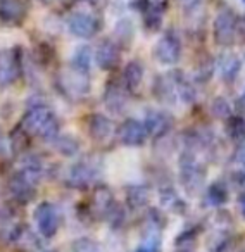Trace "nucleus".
<instances>
[{
	"mask_svg": "<svg viewBox=\"0 0 245 252\" xmlns=\"http://www.w3.org/2000/svg\"><path fill=\"white\" fill-rule=\"evenodd\" d=\"M154 92L155 98L164 104H190L195 97V90L185 78V74L180 71H169L166 74H159L154 80Z\"/></svg>",
	"mask_w": 245,
	"mask_h": 252,
	"instance_id": "nucleus-2",
	"label": "nucleus"
},
{
	"mask_svg": "<svg viewBox=\"0 0 245 252\" xmlns=\"http://www.w3.org/2000/svg\"><path fill=\"white\" fill-rule=\"evenodd\" d=\"M54 149H56L57 154L64 156V158H74V156L80 154L81 144L74 135H57L54 138Z\"/></svg>",
	"mask_w": 245,
	"mask_h": 252,
	"instance_id": "nucleus-23",
	"label": "nucleus"
},
{
	"mask_svg": "<svg viewBox=\"0 0 245 252\" xmlns=\"http://www.w3.org/2000/svg\"><path fill=\"white\" fill-rule=\"evenodd\" d=\"M14 214L9 207H0V237L7 238L9 231L14 226Z\"/></svg>",
	"mask_w": 245,
	"mask_h": 252,
	"instance_id": "nucleus-32",
	"label": "nucleus"
},
{
	"mask_svg": "<svg viewBox=\"0 0 245 252\" xmlns=\"http://www.w3.org/2000/svg\"><path fill=\"white\" fill-rule=\"evenodd\" d=\"M9 152V144H7V138L4 137V131L0 130V158L5 156Z\"/></svg>",
	"mask_w": 245,
	"mask_h": 252,
	"instance_id": "nucleus-35",
	"label": "nucleus"
},
{
	"mask_svg": "<svg viewBox=\"0 0 245 252\" xmlns=\"http://www.w3.org/2000/svg\"><path fill=\"white\" fill-rule=\"evenodd\" d=\"M238 35V18L231 9L224 7L216 14L213 23V38L219 47H231Z\"/></svg>",
	"mask_w": 245,
	"mask_h": 252,
	"instance_id": "nucleus-5",
	"label": "nucleus"
},
{
	"mask_svg": "<svg viewBox=\"0 0 245 252\" xmlns=\"http://www.w3.org/2000/svg\"><path fill=\"white\" fill-rule=\"evenodd\" d=\"M87 130H88L90 138L93 142H97V144H104V142L111 140L112 135L116 133L114 123H112L107 116L100 114V112H95V114L88 116Z\"/></svg>",
	"mask_w": 245,
	"mask_h": 252,
	"instance_id": "nucleus-17",
	"label": "nucleus"
},
{
	"mask_svg": "<svg viewBox=\"0 0 245 252\" xmlns=\"http://www.w3.org/2000/svg\"><path fill=\"white\" fill-rule=\"evenodd\" d=\"M238 209H240V214L245 218V192L240 193V197H238Z\"/></svg>",
	"mask_w": 245,
	"mask_h": 252,
	"instance_id": "nucleus-37",
	"label": "nucleus"
},
{
	"mask_svg": "<svg viewBox=\"0 0 245 252\" xmlns=\"http://www.w3.org/2000/svg\"><path fill=\"white\" fill-rule=\"evenodd\" d=\"M33 59H35V63L40 64L42 67L50 66L54 61V49L47 42H42L35 49V57H33Z\"/></svg>",
	"mask_w": 245,
	"mask_h": 252,
	"instance_id": "nucleus-31",
	"label": "nucleus"
},
{
	"mask_svg": "<svg viewBox=\"0 0 245 252\" xmlns=\"http://www.w3.org/2000/svg\"><path fill=\"white\" fill-rule=\"evenodd\" d=\"M102 21L97 14L88 11H74L67 16V30L71 35L81 40H90L98 33Z\"/></svg>",
	"mask_w": 245,
	"mask_h": 252,
	"instance_id": "nucleus-7",
	"label": "nucleus"
},
{
	"mask_svg": "<svg viewBox=\"0 0 245 252\" xmlns=\"http://www.w3.org/2000/svg\"><path fill=\"white\" fill-rule=\"evenodd\" d=\"M142 123H144V128L149 137L159 140V138L166 137L171 131L175 119H173L171 114H168L164 111H147Z\"/></svg>",
	"mask_w": 245,
	"mask_h": 252,
	"instance_id": "nucleus-13",
	"label": "nucleus"
},
{
	"mask_svg": "<svg viewBox=\"0 0 245 252\" xmlns=\"http://www.w3.org/2000/svg\"><path fill=\"white\" fill-rule=\"evenodd\" d=\"M159 197H161V204L168 211H173L176 214H185L186 213V204L182 197L176 193V190L171 185L164 187L159 190Z\"/></svg>",
	"mask_w": 245,
	"mask_h": 252,
	"instance_id": "nucleus-24",
	"label": "nucleus"
},
{
	"mask_svg": "<svg viewBox=\"0 0 245 252\" xmlns=\"http://www.w3.org/2000/svg\"><path fill=\"white\" fill-rule=\"evenodd\" d=\"M100 162L93 158L83 159V161H78L76 164H73L67 169L66 182L69 187L78 190L88 189L92 183L97 182V178L100 176Z\"/></svg>",
	"mask_w": 245,
	"mask_h": 252,
	"instance_id": "nucleus-6",
	"label": "nucleus"
},
{
	"mask_svg": "<svg viewBox=\"0 0 245 252\" xmlns=\"http://www.w3.org/2000/svg\"><path fill=\"white\" fill-rule=\"evenodd\" d=\"M21 126L30 133L43 142H52L61 133V121L57 114L42 100H33L28 104Z\"/></svg>",
	"mask_w": 245,
	"mask_h": 252,
	"instance_id": "nucleus-1",
	"label": "nucleus"
},
{
	"mask_svg": "<svg viewBox=\"0 0 245 252\" xmlns=\"http://www.w3.org/2000/svg\"><path fill=\"white\" fill-rule=\"evenodd\" d=\"M40 2H42V4H47V0H40Z\"/></svg>",
	"mask_w": 245,
	"mask_h": 252,
	"instance_id": "nucleus-42",
	"label": "nucleus"
},
{
	"mask_svg": "<svg viewBox=\"0 0 245 252\" xmlns=\"http://www.w3.org/2000/svg\"><path fill=\"white\" fill-rule=\"evenodd\" d=\"M116 137H118L119 144L124 147H142L147 142L149 135L144 128V123L138 119L128 118L118 126Z\"/></svg>",
	"mask_w": 245,
	"mask_h": 252,
	"instance_id": "nucleus-11",
	"label": "nucleus"
},
{
	"mask_svg": "<svg viewBox=\"0 0 245 252\" xmlns=\"http://www.w3.org/2000/svg\"><path fill=\"white\" fill-rule=\"evenodd\" d=\"M69 252H102L98 242L90 237H80L71 244Z\"/></svg>",
	"mask_w": 245,
	"mask_h": 252,
	"instance_id": "nucleus-30",
	"label": "nucleus"
},
{
	"mask_svg": "<svg viewBox=\"0 0 245 252\" xmlns=\"http://www.w3.org/2000/svg\"><path fill=\"white\" fill-rule=\"evenodd\" d=\"M242 2H244V4H245V0H242Z\"/></svg>",
	"mask_w": 245,
	"mask_h": 252,
	"instance_id": "nucleus-44",
	"label": "nucleus"
},
{
	"mask_svg": "<svg viewBox=\"0 0 245 252\" xmlns=\"http://www.w3.org/2000/svg\"><path fill=\"white\" fill-rule=\"evenodd\" d=\"M176 252H193V247H180Z\"/></svg>",
	"mask_w": 245,
	"mask_h": 252,
	"instance_id": "nucleus-39",
	"label": "nucleus"
},
{
	"mask_svg": "<svg viewBox=\"0 0 245 252\" xmlns=\"http://www.w3.org/2000/svg\"><path fill=\"white\" fill-rule=\"evenodd\" d=\"M128 94H130V92L124 88V85L111 81L104 90L105 109L114 112V114H121L128 105Z\"/></svg>",
	"mask_w": 245,
	"mask_h": 252,
	"instance_id": "nucleus-19",
	"label": "nucleus"
},
{
	"mask_svg": "<svg viewBox=\"0 0 245 252\" xmlns=\"http://www.w3.org/2000/svg\"><path fill=\"white\" fill-rule=\"evenodd\" d=\"M231 162L245 164V140L238 144V147H237V151H235V156H233V159H231Z\"/></svg>",
	"mask_w": 245,
	"mask_h": 252,
	"instance_id": "nucleus-34",
	"label": "nucleus"
},
{
	"mask_svg": "<svg viewBox=\"0 0 245 252\" xmlns=\"http://www.w3.org/2000/svg\"><path fill=\"white\" fill-rule=\"evenodd\" d=\"M154 59L162 66H175L182 59V40L175 32H168L154 45Z\"/></svg>",
	"mask_w": 245,
	"mask_h": 252,
	"instance_id": "nucleus-9",
	"label": "nucleus"
},
{
	"mask_svg": "<svg viewBox=\"0 0 245 252\" xmlns=\"http://www.w3.org/2000/svg\"><path fill=\"white\" fill-rule=\"evenodd\" d=\"M57 88L69 100H78V98L87 97L92 90L90 73L78 71L69 66L67 69H62L57 74Z\"/></svg>",
	"mask_w": 245,
	"mask_h": 252,
	"instance_id": "nucleus-4",
	"label": "nucleus"
},
{
	"mask_svg": "<svg viewBox=\"0 0 245 252\" xmlns=\"http://www.w3.org/2000/svg\"><path fill=\"white\" fill-rule=\"evenodd\" d=\"M211 111H213V116L219 119H226L231 116V105L228 104V100L224 97H216L211 104Z\"/></svg>",
	"mask_w": 245,
	"mask_h": 252,
	"instance_id": "nucleus-33",
	"label": "nucleus"
},
{
	"mask_svg": "<svg viewBox=\"0 0 245 252\" xmlns=\"http://www.w3.org/2000/svg\"><path fill=\"white\" fill-rule=\"evenodd\" d=\"M33 220H35L36 230L43 238H54L59 231L61 218L57 207L52 202H47V200L40 202L33 213Z\"/></svg>",
	"mask_w": 245,
	"mask_h": 252,
	"instance_id": "nucleus-10",
	"label": "nucleus"
},
{
	"mask_svg": "<svg viewBox=\"0 0 245 252\" xmlns=\"http://www.w3.org/2000/svg\"><path fill=\"white\" fill-rule=\"evenodd\" d=\"M43 252H56V251H43Z\"/></svg>",
	"mask_w": 245,
	"mask_h": 252,
	"instance_id": "nucleus-43",
	"label": "nucleus"
},
{
	"mask_svg": "<svg viewBox=\"0 0 245 252\" xmlns=\"http://www.w3.org/2000/svg\"><path fill=\"white\" fill-rule=\"evenodd\" d=\"M216 67L219 71L221 80L226 81V83H231L238 76V73H240L242 63L238 59V56H235V54H224V56L219 57Z\"/></svg>",
	"mask_w": 245,
	"mask_h": 252,
	"instance_id": "nucleus-21",
	"label": "nucleus"
},
{
	"mask_svg": "<svg viewBox=\"0 0 245 252\" xmlns=\"http://www.w3.org/2000/svg\"><path fill=\"white\" fill-rule=\"evenodd\" d=\"M237 107H238V111H240L242 114H245V94L242 95L240 98H238V102H237Z\"/></svg>",
	"mask_w": 245,
	"mask_h": 252,
	"instance_id": "nucleus-38",
	"label": "nucleus"
},
{
	"mask_svg": "<svg viewBox=\"0 0 245 252\" xmlns=\"http://www.w3.org/2000/svg\"><path fill=\"white\" fill-rule=\"evenodd\" d=\"M224 130H226V135L230 137V140L240 142L245 140V118L240 114H231L230 118H226V126H224Z\"/></svg>",
	"mask_w": 245,
	"mask_h": 252,
	"instance_id": "nucleus-27",
	"label": "nucleus"
},
{
	"mask_svg": "<svg viewBox=\"0 0 245 252\" xmlns=\"http://www.w3.org/2000/svg\"><path fill=\"white\" fill-rule=\"evenodd\" d=\"M228 202V187L224 182L216 180L206 190V204L211 207H221Z\"/></svg>",
	"mask_w": 245,
	"mask_h": 252,
	"instance_id": "nucleus-25",
	"label": "nucleus"
},
{
	"mask_svg": "<svg viewBox=\"0 0 245 252\" xmlns=\"http://www.w3.org/2000/svg\"><path fill=\"white\" fill-rule=\"evenodd\" d=\"M144 80V66L138 61H130L122 69V85L128 92H137Z\"/></svg>",
	"mask_w": 245,
	"mask_h": 252,
	"instance_id": "nucleus-22",
	"label": "nucleus"
},
{
	"mask_svg": "<svg viewBox=\"0 0 245 252\" xmlns=\"http://www.w3.org/2000/svg\"><path fill=\"white\" fill-rule=\"evenodd\" d=\"M135 252H145V251H144V249H140V247H138V249H137V251H135Z\"/></svg>",
	"mask_w": 245,
	"mask_h": 252,
	"instance_id": "nucleus-41",
	"label": "nucleus"
},
{
	"mask_svg": "<svg viewBox=\"0 0 245 252\" xmlns=\"http://www.w3.org/2000/svg\"><path fill=\"white\" fill-rule=\"evenodd\" d=\"M92 59H93V54L88 45H81L74 50L73 59H71V67L78 71H85V73H90Z\"/></svg>",
	"mask_w": 245,
	"mask_h": 252,
	"instance_id": "nucleus-29",
	"label": "nucleus"
},
{
	"mask_svg": "<svg viewBox=\"0 0 245 252\" xmlns=\"http://www.w3.org/2000/svg\"><path fill=\"white\" fill-rule=\"evenodd\" d=\"M26 0H0V23L5 26H19L28 16Z\"/></svg>",
	"mask_w": 245,
	"mask_h": 252,
	"instance_id": "nucleus-16",
	"label": "nucleus"
},
{
	"mask_svg": "<svg viewBox=\"0 0 245 252\" xmlns=\"http://www.w3.org/2000/svg\"><path fill=\"white\" fill-rule=\"evenodd\" d=\"M199 2H200V0H178V4L182 5L185 11H190V9L197 7V5H199Z\"/></svg>",
	"mask_w": 245,
	"mask_h": 252,
	"instance_id": "nucleus-36",
	"label": "nucleus"
},
{
	"mask_svg": "<svg viewBox=\"0 0 245 252\" xmlns=\"http://www.w3.org/2000/svg\"><path fill=\"white\" fill-rule=\"evenodd\" d=\"M206 176L207 171L202 162L199 161L197 154L185 149L180 158V183H182L183 190L188 195L195 197L204 189Z\"/></svg>",
	"mask_w": 245,
	"mask_h": 252,
	"instance_id": "nucleus-3",
	"label": "nucleus"
},
{
	"mask_svg": "<svg viewBox=\"0 0 245 252\" xmlns=\"http://www.w3.org/2000/svg\"><path fill=\"white\" fill-rule=\"evenodd\" d=\"M151 202V189L147 185L126 187V206L131 211L145 209Z\"/></svg>",
	"mask_w": 245,
	"mask_h": 252,
	"instance_id": "nucleus-20",
	"label": "nucleus"
},
{
	"mask_svg": "<svg viewBox=\"0 0 245 252\" xmlns=\"http://www.w3.org/2000/svg\"><path fill=\"white\" fill-rule=\"evenodd\" d=\"M133 36H135V30H133V23L130 21V19H121V21H118V25H116L114 28V42L119 45V49H121V45L124 47H130L131 42H133Z\"/></svg>",
	"mask_w": 245,
	"mask_h": 252,
	"instance_id": "nucleus-28",
	"label": "nucleus"
},
{
	"mask_svg": "<svg viewBox=\"0 0 245 252\" xmlns=\"http://www.w3.org/2000/svg\"><path fill=\"white\" fill-rule=\"evenodd\" d=\"M23 73L21 49H7L0 52V88H7L19 80Z\"/></svg>",
	"mask_w": 245,
	"mask_h": 252,
	"instance_id": "nucleus-8",
	"label": "nucleus"
},
{
	"mask_svg": "<svg viewBox=\"0 0 245 252\" xmlns=\"http://www.w3.org/2000/svg\"><path fill=\"white\" fill-rule=\"evenodd\" d=\"M131 5L142 14L144 26L149 32H159L161 30L164 5L159 4V0H135Z\"/></svg>",
	"mask_w": 245,
	"mask_h": 252,
	"instance_id": "nucleus-14",
	"label": "nucleus"
},
{
	"mask_svg": "<svg viewBox=\"0 0 245 252\" xmlns=\"http://www.w3.org/2000/svg\"><path fill=\"white\" fill-rule=\"evenodd\" d=\"M93 59L97 61V66L102 71H112L118 67L119 61H121V49L114 40L105 38L95 49Z\"/></svg>",
	"mask_w": 245,
	"mask_h": 252,
	"instance_id": "nucleus-15",
	"label": "nucleus"
},
{
	"mask_svg": "<svg viewBox=\"0 0 245 252\" xmlns=\"http://www.w3.org/2000/svg\"><path fill=\"white\" fill-rule=\"evenodd\" d=\"M36 189H38V187L33 185L30 180H26L18 169L12 173L11 178H9V182H7L9 195H11L12 199H14V202H18V204L31 202V199L36 193Z\"/></svg>",
	"mask_w": 245,
	"mask_h": 252,
	"instance_id": "nucleus-18",
	"label": "nucleus"
},
{
	"mask_svg": "<svg viewBox=\"0 0 245 252\" xmlns=\"http://www.w3.org/2000/svg\"><path fill=\"white\" fill-rule=\"evenodd\" d=\"M118 202L112 195L111 189L105 185L95 187L93 193H92L90 200L87 204V213L88 218H98V220H105V216L109 214V211L112 209V206Z\"/></svg>",
	"mask_w": 245,
	"mask_h": 252,
	"instance_id": "nucleus-12",
	"label": "nucleus"
},
{
	"mask_svg": "<svg viewBox=\"0 0 245 252\" xmlns=\"http://www.w3.org/2000/svg\"><path fill=\"white\" fill-rule=\"evenodd\" d=\"M83 4H88V5H95L98 2V0H81Z\"/></svg>",
	"mask_w": 245,
	"mask_h": 252,
	"instance_id": "nucleus-40",
	"label": "nucleus"
},
{
	"mask_svg": "<svg viewBox=\"0 0 245 252\" xmlns=\"http://www.w3.org/2000/svg\"><path fill=\"white\" fill-rule=\"evenodd\" d=\"M30 140H31V137H30L28 131L23 128L21 125L18 126V128H14L11 133V137H9L7 144H9V151L12 152V154H23V152L28 151L30 147Z\"/></svg>",
	"mask_w": 245,
	"mask_h": 252,
	"instance_id": "nucleus-26",
	"label": "nucleus"
}]
</instances>
